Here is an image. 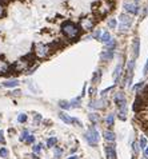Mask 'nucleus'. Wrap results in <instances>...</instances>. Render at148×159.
Listing matches in <instances>:
<instances>
[{
	"label": "nucleus",
	"mask_w": 148,
	"mask_h": 159,
	"mask_svg": "<svg viewBox=\"0 0 148 159\" xmlns=\"http://www.w3.org/2000/svg\"><path fill=\"white\" fill-rule=\"evenodd\" d=\"M112 5H113V3L103 0V2L100 3V5L96 7V12L100 15V16H106V15H108L109 12L112 11Z\"/></svg>",
	"instance_id": "4"
},
{
	"label": "nucleus",
	"mask_w": 148,
	"mask_h": 159,
	"mask_svg": "<svg viewBox=\"0 0 148 159\" xmlns=\"http://www.w3.org/2000/svg\"><path fill=\"white\" fill-rule=\"evenodd\" d=\"M59 118L64 122V123H68V124L72 123V118L68 116V115H67L66 112H60V114H59Z\"/></svg>",
	"instance_id": "17"
},
{
	"label": "nucleus",
	"mask_w": 148,
	"mask_h": 159,
	"mask_svg": "<svg viewBox=\"0 0 148 159\" xmlns=\"http://www.w3.org/2000/svg\"><path fill=\"white\" fill-rule=\"evenodd\" d=\"M134 67H135V59L129 60L128 67H127V76H125V84L129 86L132 82V75H134Z\"/></svg>",
	"instance_id": "8"
},
{
	"label": "nucleus",
	"mask_w": 148,
	"mask_h": 159,
	"mask_svg": "<svg viewBox=\"0 0 148 159\" xmlns=\"http://www.w3.org/2000/svg\"><path fill=\"white\" fill-rule=\"evenodd\" d=\"M100 78H101V71L97 70L96 72L94 74V76H92V83H94V84H97L99 82H100Z\"/></svg>",
	"instance_id": "20"
},
{
	"label": "nucleus",
	"mask_w": 148,
	"mask_h": 159,
	"mask_svg": "<svg viewBox=\"0 0 148 159\" xmlns=\"http://www.w3.org/2000/svg\"><path fill=\"white\" fill-rule=\"evenodd\" d=\"M89 107L91 108H96V110H99V108H104L107 107V100H97V102H91V104H89Z\"/></svg>",
	"instance_id": "12"
},
{
	"label": "nucleus",
	"mask_w": 148,
	"mask_h": 159,
	"mask_svg": "<svg viewBox=\"0 0 148 159\" xmlns=\"http://www.w3.org/2000/svg\"><path fill=\"white\" fill-rule=\"evenodd\" d=\"M119 118L122 120H125V118H127V107H120L119 108Z\"/></svg>",
	"instance_id": "21"
},
{
	"label": "nucleus",
	"mask_w": 148,
	"mask_h": 159,
	"mask_svg": "<svg viewBox=\"0 0 148 159\" xmlns=\"http://www.w3.org/2000/svg\"><path fill=\"white\" fill-rule=\"evenodd\" d=\"M111 39H112V37H111V35H109V32H108V31H104V32L100 35V40H101L103 43H106V44L109 42Z\"/></svg>",
	"instance_id": "16"
},
{
	"label": "nucleus",
	"mask_w": 148,
	"mask_h": 159,
	"mask_svg": "<svg viewBox=\"0 0 148 159\" xmlns=\"http://www.w3.org/2000/svg\"><path fill=\"white\" fill-rule=\"evenodd\" d=\"M106 155L107 159H116V151H115V145H107L106 146Z\"/></svg>",
	"instance_id": "10"
},
{
	"label": "nucleus",
	"mask_w": 148,
	"mask_h": 159,
	"mask_svg": "<svg viewBox=\"0 0 148 159\" xmlns=\"http://www.w3.org/2000/svg\"><path fill=\"white\" fill-rule=\"evenodd\" d=\"M40 151H42V145H35L33 146V154H40Z\"/></svg>",
	"instance_id": "31"
},
{
	"label": "nucleus",
	"mask_w": 148,
	"mask_h": 159,
	"mask_svg": "<svg viewBox=\"0 0 148 159\" xmlns=\"http://www.w3.org/2000/svg\"><path fill=\"white\" fill-rule=\"evenodd\" d=\"M113 100H115L116 106H118L119 108L120 107H125V98H124V94H123V92H116Z\"/></svg>",
	"instance_id": "9"
},
{
	"label": "nucleus",
	"mask_w": 148,
	"mask_h": 159,
	"mask_svg": "<svg viewBox=\"0 0 148 159\" xmlns=\"http://www.w3.org/2000/svg\"><path fill=\"white\" fill-rule=\"evenodd\" d=\"M0 157H2V158H7L8 157V150L4 148V147L0 148Z\"/></svg>",
	"instance_id": "30"
},
{
	"label": "nucleus",
	"mask_w": 148,
	"mask_h": 159,
	"mask_svg": "<svg viewBox=\"0 0 148 159\" xmlns=\"http://www.w3.org/2000/svg\"><path fill=\"white\" fill-rule=\"evenodd\" d=\"M115 47H116V42H115V39H111L109 42L107 43V48H106V51H112V52H113Z\"/></svg>",
	"instance_id": "23"
},
{
	"label": "nucleus",
	"mask_w": 148,
	"mask_h": 159,
	"mask_svg": "<svg viewBox=\"0 0 148 159\" xmlns=\"http://www.w3.org/2000/svg\"><path fill=\"white\" fill-rule=\"evenodd\" d=\"M61 31L69 39H78L80 35V28L71 20H66L61 23Z\"/></svg>",
	"instance_id": "1"
},
{
	"label": "nucleus",
	"mask_w": 148,
	"mask_h": 159,
	"mask_svg": "<svg viewBox=\"0 0 148 159\" xmlns=\"http://www.w3.org/2000/svg\"><path fill=\"white\" fill-rule=\"evenodd\" d=\"M61 154H63V150L59 148V147H56V148H55V157H56V158H59V157H61Z\"/></svg>",
	"instance_id": "35"
},
{
	"label": "nucleus",
	"mask_w": 148,
	"mask_h": 159,
	"mask_svg": "<svg viewBox=\"0 0 148 159\" xmlns=\"http://www.w3.org/2000/svg\"><path fill=\"white\" fill-rule=\"evenodd\" d=\"M68 159H79V158H78V157H75V155H73V157H69Z\"/></svg>",
	"instance_id": "46"
},
{
	"label": "nucleus",
	"mask_w": 148,
	"mask_h": 159,
	"mask_svg": "<svg viewBox=\"0 0 148 159\" xmlns=\"http://www.w3.org/2000/svg\"><path fill=\"white\" fill-rule=\"evenodd\" d=\"M144 157H146V158H148V147H146V148H144Z\"/></svg>",
	"instance_id": "45"
},
{
	"label": "nucleus",
	"mask_w": 148,
	"mask_h": 159,
	"mask_svg": "<svg viewBox=\"0 0 148 159\" xmlns=\"http://www.w3.org/2000/svg\"><path fill=\"white\" fill-rule=\"evenodd\" d=\"M132 150H134L135 154H139V145L137 143H134V145H132Z\"/></svg>",
	"instance_id": "37"
},
{
	"label": "nucleus",
	"mask_w": 148,
	"mask_h": 159,
	"mask_svg": "<svg viewBox=\"0 0 148 159\" xmlns=\"http://www.w3.org/2000/svg\"><path fill=\"white\" fill-rule=\"evenodd\" d=\"M4 14H5L4 7H2V5H0V17H2V16H4Z\"/></svg>",
	"instance_id": "42"
},
{
	"label": "nucleus",
	"mask_w": 148,
	"mask_h": 159,
	"mask_svg": "<svg viewBox=\"0 0 148 159\" xmlns=\"http://www.w3.org/2000/svg\"><path fill=\"white\" fill-rule=\"evenodd\" d=\"M104 139L108 140V142H113L115 140V134L112 132V131H104Z\"/></svg>",
	"instance_id": "18"
},
{
	"label": "nucleus",
	"mask_w": 148,
	"mask_h": 159,
	"mask_svg": "<svg viewBox=\"0 0 148 159\" xmlns=\"http://www.w3.org/2000/svg\"><path fill=\"white\" fill-rule=\"evenodd\" d=\"M146 146H147V139L146 138H141L140 139V143H139V147L146 148Z\"/></svg>",
	"instance_id": "32"
},
{
	"label": "nucleus",
	"mask_w": 148,
	"mask_h": 159,
	"mask_svg": "<svg viewBox=\"0 0 148 159\" xmlns=\"http://www.w3.org/2000/svg\"><path fill=\"white\" fill-rule=\"evenodd\" d=\"M141 87H143V83H139V84H136V86L134 87V90H135V91H137V90H140Z\"/></svg>",
	"instance_id": "39"
},
{
	"label": "nucleus",
	"mask_w": 148,
	"mask_h": 159,
	"mask_svg": "<svg viewBox=\"0 0 148 159\" xmlns=\"http://www.w3.org/2000/svg\"><path fill=\"white\" fill-rule=\"evenodd\" d=\"M56 143H57V139L52 136V138H49V139L47 140V147H48V148H49V147H54V146L56 145Z\"/></svg>",
	"instance_id": "26"
},
{
	"label": "nucleus",
	"mask_w": 148,
	"mask_h": 159,
	"mask_svg": "<svg viewBox=\"0 0 148 159\" xmlns=\"http://www.w3.org/2000/svg\"><path fill=\"white\" fill-rule=\"evenodd\" d=\"M84 136H85L87 142H88L91 146H96L97 143H99V139H100V136H99V132L94 129V127H91V129L88 130V132L85 134Z\"/></svg>",
	"instance_id": "5"
},
{
	"label": "nucleus",
	"mask_w": 148,
	"mask_h": 159,
	"mask_svg": "<svg viewBox=\"0 0 148 159\" xmlns=\"http://www.w3.org/2000/svg\"><path fill=\"white\" fill-rule=\"evenodd\" d=\"M29 135H31V134H29V131H28V130H24V131H23V134H21V136H20V140L23 142V140H26Z\"/></svg>",
	"instance_id": "29"
},
{
	"label": "nucleus",
	"mask_w": 148,
	"mask_h": 159,
	"mask_svg": "<svg viewBox=\"0 0 148 159\" xmlns=\"http://www.w3.org/2000/svg\"><path fill=\"white\" fill-rule=\"evenodd\" d=\"M92 36H94V37H99V36H100V31H96V32H95Z\"/></svg>",
	"instance_id": "44"
},
{
	"label": "nucleus",
	"mask_w": 148,
	"mask_h": 159,
	"mask_svg": "<svg viewBox=\"0 0 148 159\" xmlns=\"http://www.w3.org/2000/svg\"><path fill=\"white\" fill-rule=\"evenodd\" d=\"M108 27L109 28H115L116 27V20L115 19H111V20L108 21Z\"/></svg>",
	"instance_id": "36"
},
{
	"label": "nucleus",
	"mask_w": 148,
	"mask_h": 159,
	"mask_svg": "<svg viewBox=\"0 0 148 159\" xmlns=\"http://www.w3.org/2000/svg\"><path fill=\"white\" fill-rule=\"evenodd\" d=\"M124 7H125V11L129 12V14H132V15H136L137 12H139V7H137L136 4H131V3H127Z\"/></svg>",
	"instance_id": "13"
},
{
	"label": "nucleus",
	"mask_w": 148,
	"mask_h": 159,
	"mask_svg": "<svg viewBox=\"0 0 148 159\" xmlns=\"http://www.w3.org/2000/svg\"><path fill=\"white\" fill-rule=\"evenodd\" d=\"M100 58L103 59V60L108 62V60H111V59L113 58V52H112V51H104L103 54L100 55Z\"/></svg>",
	"instance_id": "15"
},
{
	"label": "nucleus",
	"mask_w": 148,
	"mask_h": 159,
	"mask_svg": "<svg viewBox=\"0 0 148 159\" xmlns=\"http://www.w3.org/2000/svg\"><path fill=\"white\" fill-rule=\"evenodd\" d=\"M147 132H148V130H147Z\"/></svg>",
	"instance_id": "47"
},
{
	"label": "nucleus",
	"mask_w": 148,
	"mask_h": 159,
	"mask_svg": "<svg viewBox=\"0 0 148 159\" xmlns=\"http://www.w3.org/2000/svg\"><path fill=\"white\" fill-rule=\"evenodd\" d=\"M139 49H140V40H139V37H135L134 39V58H137L139 56Z\"/></svg>",
	"instance_id": "14"
},
{
	"label": "nucleus",
	"mask_w": 148,
	"mask_h": 159,
	"mask_svg": "<svg viewBox=\"0 0 148 159\" xmlns=\"http://www.w3.org/2000/svg\"><path fill=\"white\" fill-rule=\"evenodd\" d=\"M33 54L36 55V58L39 59H44L51 54V48L48 44H43V43H36L33 46Z\"/></svg>",
	"instance_id": "2"
},
{
	"label": "nucleus",
	"mask_w": 148,
	"mask_h": 159,
	"mask_svg": "<svg viewBox=\"0 0 148 159\" xmlns=\"http://www.w3.org/2000/svg\"><path fill=\"white\" fill-rule=\"evenodd\" d=\"M60 107L61 108H66V110H68V108H69V103L66 102V100H61L60 102Z\"/></svg>",
	"instance_id": "33"
},
{
	"label": "nucleus",
	"mask_w": 148,
	"mask_h": 159,
	"mask_svg": "<svg viewBox=\"0 0 148 159\" xmlns=\"http://www.w3.org/2000/svg\"><path fill=\"white\" fill-rule=\"evenodd\" d=\"M122 68H123L122 64H118V65H116L115 72H113V79H115V82H118V80H119V76H120V74H122Z\"/></svg>",
	"instance_id": "19"
},
{
	"label": "nucleus",
	"mask_w": 148,
	"mask_h": 159,
	"mask_svg": "<svg viewBox=\"0 0 148 159\" xmlns=\"http://www.w3.org/2000/svg\"><path fill=\"white\" fill-rule=\"evenodd\" d=\"M96 24V19L94 16H85L80 20V28L84 31H91Z\"/></svg>",
	"instance_id": "3"
},
{
	"label": "nucleus",
	"mask_w": 148,
	"mask_h": 159,
	"mask_svg": "<svg viewBox=\"0 0 148 159\" xmlns=\"http://www.w3.org/2000/svg\"><path fill=\"white\" fill-rule=\"evenodd\" d=\"M0 142L4 143V136H3V131H0Z\"/></svg>",
	"instance_id": "43"
},
{
	"label": "nucleus",
	"mask_w": 148,
	"mask_h": 159,
	"mask_svg": "<svg viewBox=\"0 0 148 159\" xmlns=\"http://www.w3.org/2000/svg\"><path fill=\"white\" fill-rule=\"evenodd\" d=\"M89 119H91V120L95 123V122L97 120V115H96V114H91V115H89Z\"/></svg>",
	"instance_id": "38"
},
{
	"label": "nucleus",
	"mask_w": 148,
	"mask_h": 159,
	"mask_svg": "<svg viewBox=\"0 0 148 159\" xmlns=\"http://www.w3.org/2000/svg\"><path fill=\"white\" fill-rule=\"evenodd\" d=\"M27 119H28V116H27L26 114H20L19 116H17V122H19V123H26Z\"/></svg>",
	"instance_id": "28"
},
{
	"label": "nucleus",
	"mask_w": 148,
	"mask_h": 159,
	"mask_svg": "<svg viewBox=\"0 0 148 159\" xmlns=\"http://www.w3.org/2000/svg\"><path fill=\"white\" fill-rule=\"evenodd\" d=\"M17 80L16 79H12V80H8V82H4L3 83V86L4 87H16L17 86Z\"/></svg>",
	"instance_id": "25"
},
{
	"label": "nucleus",
	"mask_w": 148,
	"mask_h": 159,
	"mask_svg": "<svg viewBox=\"0 0 148 159\" xmlns=\"http://www.w3.org/2000/svg\"><path fill=\"white\" fill-rule=\"evenodd\" d=\"M111 90H113V87H108V88H106L103 92H101V95H106V94H108V91H111Z\"/></svg>",
	"instance_id": "41"
},
{
	"label": "nucleus",
	"mask_w": 148,
	"mask_h": 159,
	"mask_svg": "<svg viewBox=\"0 0 148 159\" xmlns=\"http://www.w3.org/2000/svg\"><path fill=\"white\" fill-rule=\"evenodd\" d=\"M113 122H115V115H113V114H109L108 116L106 118L107 126H108V127H112V126H113Z\"/></svg>",
	"instance_id": "24"
},
{
	"label": "nucleus",
	"mask_w": 148,
	"mask_h": 159,
	"mask_svg": "<svg viewBox=\"0 0 148 159\" xmlns=\"http://www.w3.org/2000/svg\"><path fill=\"white\" fill-rule=\"evenodd\" d=\"M132 23V17L127 14L120 15V31H127Z\"/></svg>",
	"instance_id": "6"
},
{
	"label": "nucleus",
	"mask_w": 148,
	"mask_h": 159,
	"mask_svg": "<svg viewBox=\"0 0 148 159\" xmlns=\"http://www.w3.org/2000/svg\"><path fill=\"white\" fill-rule=\"evenodd\" d=\"M42 115L40 114H35V116H33V124H35V126H39L40 124V122H42Z\"/></svg>",
	"instance_id": "27"
},
{
	"label": "nucleus",
	"mask_w": 148,
	"mask_h": 159,
	"mask_svg": "<svg viewBox=\"0 0 148 159\" xmlns=\"http://www.w3.org/2000/svg\"><path fill=\"white\" fill-rule=\"evenodd\" d=\"M11 70V64L4 59H0V75H7Z\"/></svg>",
	"instance_id": "11"
},
{
	"label": "nucleus",
	"mask_w": 148,
	"mask_h": 159,
	"mask_svg": "<svg viewBox=\"0 0 148 159\" xmlns=\"http://www.w3.org/2000/svg\"><path fill=\"white\" fill-rule=\"evenodd\" d=\"M146 106H147V102L144 100L140 95H137L136 99H135V103H134V111L137 112V114H140V112L146 108Z\"/></svg>",
	"instance_id": "7"
},
{
	"label": "nucleus",
	"mask_w": 148,
	"mask_h": 159,
	"mask_svg": "<svg viewBox=\"0 0 148 159\" xmlns=\"http://www.w3.org/2000/svg\"><path fill=\"white\" fill-rule=\"evenodd\" d=\"M95 94H96V88H95V87H94V88H89V95L94 96Z\"/></svg>",
	"instance_id": "40"
},
{
	"label": "nucleus",
	"mask_w": 148,
	"mask_h": 159,
	"mask_svg": "<svg viewBox=\"0 0 148 159\" xmlns=\"http://www.w3.org/2000/svg\"><path fill=\"white\" fill-rule=\"evenodd\" d=\"M80 99H82V98L72 99V100L69 102V108H78V107H80Z\"/></svg>",
	"instance_id": "22"
},
{
	"label": "nucleus",
	"mask_w": 148,
	"mask_h": 159,
	"mask_svg": "<svg viewBox=\"0 0 148 159\" xmlns=\"http://www.w3.org/2000/svg\"><path fill=\"white\" fill-rule=\"evenodd\" d=\"M33 142H35V136H33V135H29L28 138L26 139V143H27V145H32Z\"/></svg>",
	"instance_id": "34"
}]
</instances>
